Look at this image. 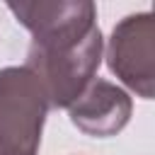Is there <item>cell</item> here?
Returning a JSON list of instances; mask_svg holds the SVG:
<instances>
[{"label": "cell", "instance_id": "cell-3", "mask_svg": "<svg viewBox=\"0 0 155 155\" xmlns=\"http://www.w3.org/2000/svg\"><path fill=\"white\" fill-rule=\"evenodd\" d=\"M109 70L138 97L155 94V19L150 12L124 17L107 44Z\"/></svg>", "mask_w": 155, "mask_h": 155}, {"label": "cell", "instance_id": "cell-5", "mask_svg": "<svg viewBox=\"0 0 155 155\" xmlns=\"http://www.w3.org/2000/svg\"><path fill=\"white\" fill-rule=\"evenodd\" d=\"M131 111L133 102L128 92L102 78H94L68 107L73 126L94 138H109L124 131L131 119Z\"/></svg>", "mask_w": 155, "mask_h": 155}, {"label": "cell", "instance_id": "cell-2", "mask_svg": "<svg viewBox=\"0 0 155 155\" xmlns=\"http://www.w3.org/2000/svg\"><path fill=\"white\" fill-rule=\"evenodd\" d=\"M48 99L36 75L24 65L0 70V155H36Z\"/></svg>", "mask_w": 155, "mask_h": 155}, {"label": "cell", "instance_id": "cell-1", "mask_svg": "<svg viewBox=\"0 0 155 155\" xmlns=\"http://www.w3.org/2000/svg\"><path fill=\"white\" fill-rule=\"evenodd\" d=\"M102 51L104 39L97 27L90 36H85L78 44L68 46L29 44L24 68H29L41 82L48 107L68 109L80 97V92L94 80L97 68L102 63Z\"/></svg>", "mask_w": 155, "mask_h": 155}, {"label": "cell", "instance_id": "cell-4", "mask_svg": "<svg viewBox=\"0 0 155 155\" xmlns=\"http://www.w3.org/2000/svg\"><path fill=\"white\" fill-rule=\"evenodd\" d=\"M7 10L31 31V44L36 46L78 44L97 29V7L90 0L7 2Z\"/></svg>", "mask_w": 155, "mask_h": 155}]
</instances>
